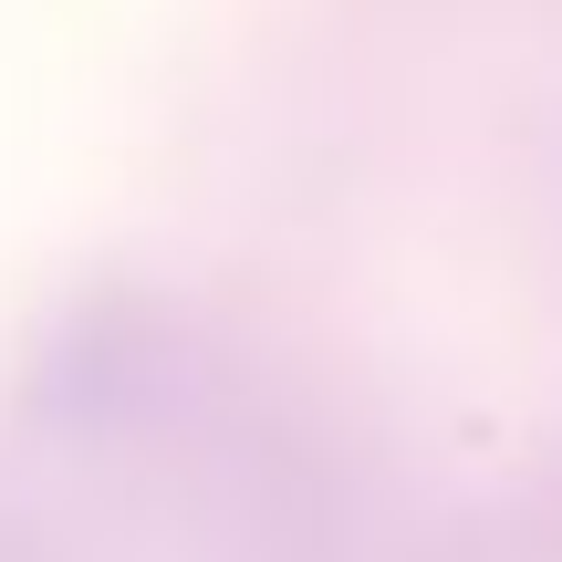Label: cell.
Returning <instances> with one entry per match:
<instances>
[{
    "instance_id": "7a4b0ae2",
    "label": "cell",
    "mask_w": 562,
    "mask_h": 562,
    "mask_svg": "<svg viewBox=\"0 0 562 562\" xmlns=\"http://www.w3.org/2000/svg\"><path fill=\"white\" fill-rule=\"evenodd\" d=\"M521 542H531V562H562V459L531 480V510H521Z\"/></svg>"
},
{
    "instance_id": "6da1fadb",
    "label": "cell",
    "mask_w": 562,
    "mask_h": 562,
    "mask_svg": "<svg viewBox=\"0 0 562 562\" xmlns=\"http://www.w3.org/2000/svg\"><path fill=\"white\" fill-rule=\"evenodd\" d=\"M199 385V334L146 292H94L74 313H53V334L32 344V406L53 427H157Z\"/></svg>"
}]
</instances>
